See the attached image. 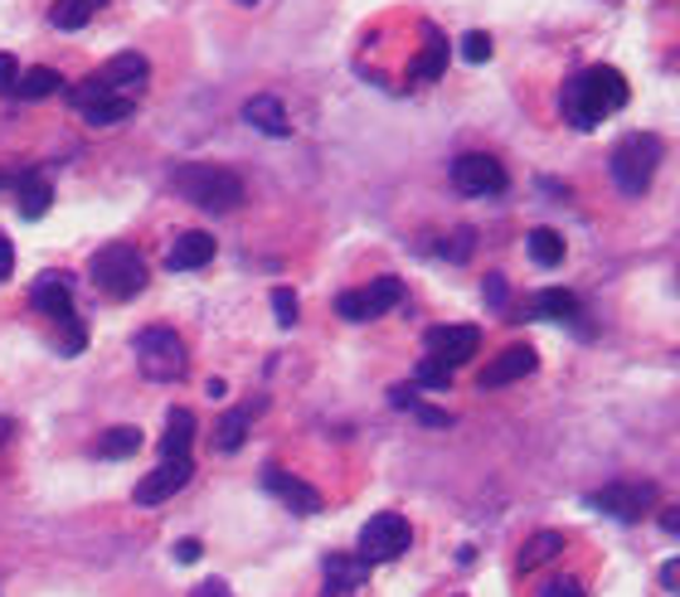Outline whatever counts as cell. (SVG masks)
Segmentation results:
<instances>
[{"instance_id": "cell-16", "label": "cell", "mask_w": 680, "mask_h": 597, "mask_svg": "<svg viewBox=\"0 0 680 597\" xmlns=\"http://www.w3.org/2000/svg\"><path fill=\"white\" fill-rule=\"evenodd\" d=\"M214 253H219L214 234H204V228H190V234H180L176 243H170L166 267H170V273H194V267L214 263Z\"/></svg>"}, {"instance_id": "cell-18", "label": "cell", "mask_w": 680, "mask_h": 597, "mask_svg": "<svg viewBox=\"0 0 680 597\" xmlns=\"http://www.w3.org/2000/svg\"><path fill=\"white\" fill-rule=\"evenodd\" d=\"M447 58H453L447 34L433 30V24H423V54L413 58V78H418V83H437L447 73Z\"/></svg>"}, {"instance_id": "cell-10", "label": "cell", "mask_w": 680, "mask_h": 597, "mask_svg": "<svg viewBox=\"0 0 680 597\" xmlns=\"http://www.w3.org/2000/svg\"><path fill=\"white\" fill-rule=\"evenodd\" d=\"M423 345H428V360L457 370V364H467L481 350V331L477 326H433V331L423 335Z\"/></svg>"}, {"instance_id": "cell-40", "label": "cell", "mask_w": 680, "mask_h": 597, "mask_svg": "<svg viewBox=\"0 0 680 597\" xmlns=\"http://www.w3.org/2000/svg\"><path fill=\"white\" fill-rule=\"evenodd\" d=\"M661 588H666V593H680V558L661 564Z\"/></svg>"}, {"instance_id": "cell-35", "label": "cell", "mask_w": 680, "mask_h": 597, "mask_svg": "<svg viewBox=\"0 0 680 597\" xmlns=\"http://www.w3.org/2000/svg\"><path fill=\"white\" fill-rule=\"evenodd\" d=\"M481 291H486V307H491V311H506V297H510V282H506V277H501V273H491V277H486V282H481Z\"/></svg>"}, {"instance_id": "cell-31", "label": "cell", "mask_w": 680, "mask_h": 597, "mask_svg": "<svg viewBox=\"0 0 680 597\" xmlns=\"http://www.w3.org/2000/svg\"><path fill=\"white\" fill-rule=\"evenodd\" d=\"M88 345V326L73 316V321H64L59 326V355H78V350Z\"/></svg>"}, {"instance_id": "cell-29", "label": "cell", "mask_w": 680, "mask_h": 597, "mask_svg": "<svg viewBox=\"0 0 680 597\" xmlns=\"http://www.w3.org/2000/svg\"><path fill=\"white\" fill-rule=\"evenodd\" d=\"M243 437H248V413H243V408L224 413V418H219V428H214V447H219V452H238Z\"/></svg>"}, {"instance_id": "cell-15", "label": "cell", "mask_w": 680, "mask_h": 597, "mask_svg": "<svg viewBox=\"0 0 680 597\" xmlns=\"http://www.w3.org/2000/svg\"><path fill=\"white\" fill-rule=\"evenodd\" d=\"M534 370H540V355H534L530 345H510V350H501V355L481 370V388H506L516 380H530Z\"/></svg>"}, {"instance_id": "cell-13", "label": "cell", "mask_w": 680, "mask_h": 597, "mask_svg": "<svg viewBox=\"0 0 680 597\" xmlns=\"http://www.w3.org/2000/svg\"><path fill=\"white\" fill-rule=\"evenodd\" d=\"M30 307L40 311V316H49V321H73V287H68V277L64 273H40L34 277V287H30Z\"/></svg>"}, {"instance_id": "cell-25", "label": "cell", "mask_w": 680, "mask_h": 597, "mask_svg": "<svg viewBox=\"0 0 680 597\" xmlns=\"http://www.w3.org/2000/svg\"><path fill=\"white\" fill-rule=\"evenodd\" d=\"M103 6L107 0H54V6H49V24H54V30H83Z\"/></svg>"}, {"instance_id": "cell-21", "label": "cell", "mask_w": 680, "mask_h": 597, "mask_svg": "<svg viewBox=\"0 0 680 597\" xmlns=\"http://www.w3.org/2000/svg\"><path fill=\"white\" fill-rule=\"evenodd\" d=\"M131 113H137V107H131L127 93H103V97H93V103L78 107V117L88 121V127H117V121H127Z\"/></svg>"}, {"instance_id": "cell-44", "label": "cell", "mask_w": 680, "mask_h": 597, "mask_svg": "<svg viewBox=\"0 0 680 597\" xmlns=\"http://www.w3.org/2000/svg\"><path fill=\"white\" fill-rule=\"evenodd\" d=\"M661 530H666V534H680V510H666V515H661Z\"/></svg>"}, {"instance_id": "cell-7", "label": "cell", "mask_w": 680, "mask_h": 597, "mask_svg": "<svg viewBox=\"0 0 680 597\" xmlns=\"http://www.w3.org/2000/svg\"><path fill=\"white\" fill-rule=\"evenodd\" d=\"M399 301H404V282H399V277H374V282L360 291H340L336 316L340 321H374V316L394 311Z\"/></svg>"}, {"instance_id": "cell-26", "label": "cell", "mask_w": 680, "mask_h": 597, "mask_svg": "<svg viewBox=\"0 0 680 597\" xmlns=\"http://www.w3.org/2000/svg\"><path fill=\"white\" fill-rule=\"evenodd\" d=\"M525 253L534 267H559L564 263V234H554V228H534L525 238Z\"/></svg>"}, {"instance_id": "cell-17", "label": "cell", "mask_w": 680, "mask_h": 597, "mask_svg": "<svg viewBox=\"0 0 680 597\" xmlns=\"http://www.w3.org/2000/svg\"><path fill=\"white\" fill-rule=\"evenodd\" d=\"M243 121H248L253 131H263V137H287V131H291L283 97H273V93L248 97V103H243Z\"/></svg>"}, {"instance_id": "cell-28", "label": "cell", "mask_w": 680, "mask_h": 597, "mask_svg": "<svg viewBox=\"0 0 680 597\" xmlns=\"http://www.w3.org/2000/svg\"><path fill=\"white\" fill-rule=\"evenodd\" d=\"M141 447V428H107L103 437H97V457H107V461H121V457H131Z\"/></svg>"}, {"instance_id": "cell-46", "label": "cell", "mask_w": 680, "mask_h": 597, "mask_svg": "<svg viewBox=\"0 0 680 597\" xmlns=\"http://www.w3.org/2000/svg\"><path fill=\"white\" fill-rule=\"evenodd\" d=\"M326 597H350V593H331V588H326Z\"/></svg>"}, {"instance_id": "cell-32", "label": "cell", "mask_w": 680, "mask_h": 597, "mask_svg": "<svg viewBox=\"0 0 680 597\" xmlns=\"http://www.w3.org/2000/svg\"><path fill=\"white\" fill-rule=\"evenodd\" d=\"M273 316H277V326H297V291L277 287L273 291Z\"/></svg>"}, {"instance_id": "cell-1", "label": "cell", "mask_w": 680, "mask_h": 597, "mask_svg": "<svg viewBox=\"0 0 680 597\" xmlns=\"http://www.w3.org/2000/svg\"><path fill=\"white\" fill-rule=\"evenodd\" d=\"M631 97V83L623 78V68L613 64H588L564 78V93H559V107H564V121L574 131H593L598 121H607L613 113H623Z\"/></svg>"}, {"instance_id": "cell-6", "label": "cell", "mask_w": 680, "mask_h": 597, "mask_svg": "<svg viewBox=\"0 0 680 597\" xmlns=\"http://www.w3.org/2000/svg\"><path fill=\"white\" fill-rule=\"evenodd\" d=\"M408 544H413V525L404 515H394V510L364 520V530H360V558L370 568L389 564V558H399V554H408Z\"/></svg>"}, {"instance_id": "cell-8", "label": "cell", "mask_w": 680, "mask_h": 597, "mask_svg": "<svg viewBox=\"0 0 680 597\" xmlns=\"http://www.w3.org/2000/svg\"><path fill=\"white\" fill-rule=\"evenodd\" d=\"M447 175H453L457 194H467V200H491V194H501V190H506V166L496 161V156H486V151H467V156H457Z\"/></svg>"}, {"instance_id": "cell-19", "label": "cell", "mask_w": 680, "mask_h": 597, "mask_svg": "<svg viewBox=\"0 0 680 597\" xmlns=\"http://www.w3.org/2000/svg\"><path fill=\"white\" fill-rule=\"evenodd\" d=\"M194 433H200V423H194V413H190V408H170L166 433H161V461H180V457H190Z\"/></svg>"}, {"instance_id": "cell-20", "label": "cell", "mask_w": 680, "mask_h": 597, "mask_svg": "<svg viewBox=\"0 0 680 597\" xmlns=\"http://www.w3.org/2000/svg\"><path fill=\"white\" fill-rule=\"evenodd\" d=\"M326 588L331 593H355L364 578H370V564L360 554H326Z\"/></svg>"}, {"instance_id": "cell-41", "label": "cell", "mask_w": 680, "mask_h": 597, "mask_svg": "<svg viewBox=\"0 0 680 597\" xmlns=\"http://www.w3.org/2000/svg\"><path fill=\"white\" fill-rule=\"evenodd\" d=\"M190 597H234V593H229V583H219V578H204V583H200V588H194Z\"/></svg>"}, {"instance_id": "cell-11", "label": "cell", "mask_w": 680, "mask_h": 597, "mask_svg": "<svg viewBox=\"0 0 680 597\" xmlns=\"http://www.w3.org/2000/svg\"><path fill=\"white\" fill-rule=\"evenodd\" d=\"M190 477H194V461H190V457H180V461H161V467H156L151 477H141V481H137L131 501H137V505H161V501H170V495L185 491V481H190Z\"/></svg>"}, {"instance_id": "cell-30", "label": "cell", "mask_w": 680, "mask_h": 597, "mask_svg": "<svg viewBox=\"0 0 680 597\" xmlns=\"http://www.w3.org/2000/svg\"><path fill=\"white\" fill-rule=\"evenodd\" d=\"M413 388H437L443 394V388H453V370L437 360H418L413 364Z\"/></svg>"}, {"instance_id": "cell-36", "label": "cell", "mask_w": 680, "mask_h": 597, "mask_svg": "<svg viewBox=\"0 0 680 597\" xmlns=\"http://www.w3.org/2000/svg\"><path fill=\"white\" fill-rule=\"evenodd\" d=\"M413 418H418L423 428H453V413H443V408H428V404H413Z\"/></svg>"}, {"instance_id": "cell-38", "label": "cell", "mask_w": 680, "mask_h": 597, "mask_svg": "<svg viewBox=\"0 0 680 597\" xmlns=\"http://www.w3.org/2000/svg\"><path fill=\"white\" fill-rule=\"evenodd\" d=\"M15 78H20V58L15 54H0V93L10 97V88H15Z\"/></svg>"}, {"instance_id": "cell-24", "label": "cell", "mask_w": 680, "mask_h": 597, "mask_svg": "<svg viewBox=\"0 0 680 597\" xmlns=\"http://www.w3.org/2000/svg\"><path fill=\"white\" fill-rule=\"evenodd\" d=\"M564 554V534H554V530H540L534 540L520 544V574H530V568H540V564H550V558Z\"/></svg>"}, {"instance_id": "cell-9", "label": "cell", "mask_w": 680, "mask_h": 597, "mask_svg": "<svg viewBox=\"0 0 680 597\" xmlns=\"http://www.w3.org/2000/svg\"><path fill=\"white\" fill-rule=\"evenodd\" d=\"M588 505L607 510V515L623 520V525H637V520H647V510L656 505V486L651 481H613V486H603V491H593Z\"/></svg>"}, {"instance_id": "cell-33", "label": "cell", "mask_w": 680, "mask_h": 597, "mask_svg": "<svg viewBox=\"0 0 680 597\" xmlns=\"http://www.w3.org/2000/svg\"><path fill=\"white\" fill-rule=\"evenodd\" d=\"M471 243H477V234H471V228H461V234H453L437 253H443L447 263H467L471 258Z\"/></svg>"}, {"instance_id": "cell-47", "label": "cell", "mask_w": 680, "mask_h": 597, "mask_svg": "<svg viewBox=\"0 0 680 597\" xmlns=\"http://www.w3.org/2000/svg\"><path fill=\"white\" fill-rule=\"evenodd\" d=\"M238 6H258V0H238Z\"/></svg>"}, {"instance_id": "cell-5", "label": "cell", "mask_w": 680, "mask_h": 597, "mask_svg": "<svg viewBox=\"0 0 680 597\" xmlns=\"http://www.w3.org/2000/svg\"><path fill=\"white\" fill-rule=\"evenodd\" d=\"M137 364H141V374H146L151 384H176V380H185V370H190L185 340L170 331V326H146V331L137 335Z\"/></svg>"}, {"instance_id": "cell-2", "label": "cell", "mask_w": 680, "mask_h": 597, "mask_svg": "<svg viewBox=\"0 0 680 597\" xmlns=\"http://www.w3.org/2000/svg\"><path fill=\"white\" fill-rule=\"evenodd\" d=\"M170 185H176L180 200H190L204 214H234L243 204V180L210 161H180L170 170Z\"/></svg>"}, {"instance_id": "cell-14", "label": "cell", "mask_w": 680, "mask_h": 597, "mask_svg": "<svg viewBox=\"0 0 680 597\" xmlns=\"http://www.w3.org/2000/svg\"><path fill=\"white\" fill-rule=\"evenodd\" d=\"M263 486L287 510H297V515H316V510H321V491H316V486H307L301 477H291V471H283V467H263Z\"/></svg>"}, {"instance_id": "cell-3", "label": "cell", "mask_w": 680, "mask_h": 597, "mask_svg": "<svg viewBox=\"0 0 680 597\" xmlns=\"http://www.w3.org/2000/svg\"><path fill=\"white\" fill-rule=\"evenodd\" d=\"M656 166H661V137H651V131H631L613 146V161H607V175H613V185L627 194V200H641V194L651 190V175Z\"/></svg>"}, {"instance_id": "cell-43", "label": "cell", "mask_w": 680, "mask_h": 597, "mask_svg": "<svg viewBox=\"0 0 680 597\" xmlns=\"http://www.w3.org/2000/svg\"><path fill=\"white\" fill-rule=\"evenodd\" d=\"M176 558H180V564H194V558H200V540H180L176 544Z\"/></svg>"}, {"instance_id": "cell-39", "label": "cell", "mask_w": 680, "mask_h": 597, "mask_svg": "<svg viewBox=\"0 0 680 597\" xmlns=\"http://www.w3.org/2000/svg\"><path fill=\"white\" fill-rule=\"evenodd\" d=\"M10 267H15V243H10L6 234H0V282L10 277Z\"/></svg>"}, {"instance_id": "cell-45", "label": "cell", "mask_w": 680, "mask_h": 597, "mask_svg": "<svg viewBox=\"0 0 680 597\" xmlns=\"http://www.w3.org/2000/svg\"><path fill=\"white\" fill-rule=\"evenodd\" d=\"M0 437H10V423L6 418H0Z\"/></svg>"}, {"instance_id": "cell-4", "label": "cell", "mask_w": 680, "mask_h": 597, "mask_svg": "<svg viewBox=\"0 0 680 597\" xmlns=\"http://www.w3.org/2000/svg\"><path fill=\"white\" fill-rule=\"evenodd\" d=\"M88 277H93V287L107 291L113 301H131L146 287V258L131 243H107V248L93 253Z\"/></svg>"}, {"instance_id": "cell-23", "label": "cell", "mask_w": 680, "mask_h": 597, "mask_svg": "<svg viewBox=\"0 0 680 597\" xmlns=\"http://www.w3.org/2000/svg\"><path fill=\"white\" fill-rule=\"evenodd\" d=\"M530 316H540V321H574V316H578V297L569 287H544V291H534Z\"/></svg>"}, {"instance_id": "cell-12", "label": "cell", "mask_w": 680, "mask_h": 597, "mask_svg": "<svg viewBox=\"0 0 680 597\" xmlns=\"http://www.w3.org/2000/svg\"><path fill=\"white\" fill-rule=\"evenodd\" d=\"M151 78V58L137 54V49H127V54H113L103 68L93 73V83L103 93H127V88H141V83Z\"/></svg>"}, {"instance_id": "cell-37", "label": "cell", "mask_w": 680, "mask_h": 597, "mask_svg": "<svg viewBox=\"0 0 680 597\" xmlns=\"http://www.w3.org/2000/svg\"><path fill=\"white\" fill-rule=\"evenodd\" d=\"M534 597H583V588H578L574 578H554V583H544Z\"/></svg>"}, {"instance_id": "cell-27", "label": "cell", "mask_w": 680, "mask_h": 597, "mask_svg": "<svg viewBox=\"0 0 680 597\" xmlns=\"http://www.w3.org/2000/svg\"><path fill=\"white\" fill-rule=\"evenodd\" d=\"M15 190H20V214L24 218H40L49 204H54V185H49L44 175H24Z\"/></svg>"}, {"instance_id": "cell-22", "label": "cell", "mask_w": 680, "mask_h": 597, "mask_svg": "<svg viewBox=\"0 0 680 597\" xmlns=\"http://www.w3.org/2000/svg\"><path fill=\"white\" fill-rule=\"evenodd\" d=\"M64 93V78H59V68H20L15 88H10V97H20V103H40V97H54Z\"/></svg>"}, {"instance_id": "cell-34", "label": "cell", "mask_w": 680, "mask_h": 597, "mask_svg": "<svg viewBox=\"0 0 680 597\" xmlns=\"http://www.w3.org/2000/svg\"><path fill=\"white\" fill-rule=\"evenodd\" d=\"M461 58H467V64H486V58H491V34L471 30L467 40H461Z\"/></svg>"}, {"instance_id": "cell-42", "label": "cell", "mask_w": 680, "mask_h": 597, "mask_svg": "<svg viewBox=\"0 0 680 597\" xmlns=\"http://www.w3.org/2000/svg\"><path fill=\"white\" fill-rule=\"evenodd\" d=\"M389 404H394V408H408L413 413V404H418V388H394V394H389Z\"/></svg>"}]
</instances>
